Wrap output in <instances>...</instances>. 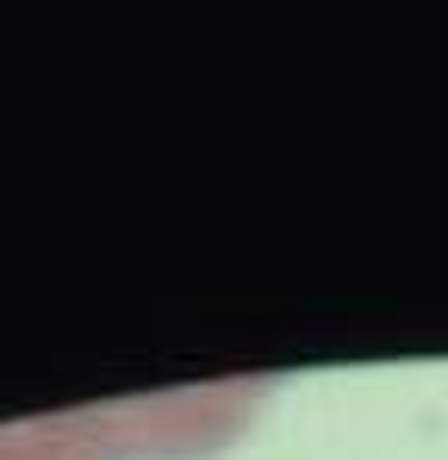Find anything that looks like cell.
Segmentation results:
<instances>
[{"label": "cell", "instance_id": "cell-1", "mask_svg": "<svg viewBox=\"0 0 448 460\" xmlns=\"http://www.w3.org/2000/svg\"><path fill=\"white\" fill-rule=\"evenodd\" d=\"M268 380H219L0 423V460H219L262 417Z\"/></svg>", "mask_w": 448, "mask_h": 460}]
</instances>
